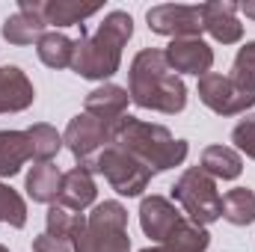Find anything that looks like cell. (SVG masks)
<instances>
[{
  "mask_svg": "<svg viewBox=\"0 0 255 252\" xmlns=\"http://www.w3.org/2000/svg\"><path fill=\"white\" fill-rule=\"evenodd\" d=\"M0 252H9V247H3V244H0Z\"/></svg>",
  "mask_w": 255,
  "mask_h": 252,
  "instance_id": "1f68e13d",
  "label": "cell"
},
{
  "mask_svg": "<svg viewBox=\"0 0 255 252\" xmlns=\"http://www.w3.org/2000/svg\"><path fill=\"white\" fill-rule=\"evenodd\" d=\"M128 95L136 107L154 110L163 116H175L187 107V86L184 80L169 68L163 51L142 48L128 71Z\"/></svg>",
  "mask_w": 255,
  "mask_h": 252,
  "instance_id": "6da1fadb",
  "label": "cell"
},
{
  "mask_svg": "<svg viewBox=\"0 0 255 252\" xmlns=\"http://www.w3.org/2000/svg\"><path fill=\"white\" fill-rule=\"evenodd\" d=\"M130 36L133 18L122 9L107 12L92 36L80 30V39H74L71 71L86 80H110L122 65V48L130 42Z\"/></svg>",
  "mask_w": 255,
  "mask_h": 252,
  "instance_id": "7a4b0ae2",
  "label": "cell"
},
{
  "mask_svg": "<svg viewBox=\"0 0 255 252\" xmlns=\"http://www.w3.org/2000/svg\"><path fill=\"white\" fill-rule=\"evenodd\" d=\"M33 252H71V244L57 241V238H51V235H39V238L33 241Z\"/></svg>",
  "mask_w": 255,
  "mask_h": 252,
  "instance_id": "f1b7e54d",
  "label": "cell"
},
{
  "mask_svg": "<svg viewBox=\"0 0 255 252\" xmlns=\"http://www.w3.org/2000/svg\"><path fill=\"white\" fill-rule=\"evenodd\" d=\"M128 101H130V95H128L125 86H119V83H101V86H95V89L86 95L83 113H89V116H95L98 122H104V125L113 127L128 113Z\"/></svg>",
  "mask_w": 255,
  "mask_h": 252,
  "instance_id": "5bb4252c",
  "label": "cell"
},
{
  "mask_svg": "<svg viewBox=\"0 0 255 252\" xmlns=\"http://www.w3.org/2000/svg\"><path fill=\"white\" fill-rule=\"evenodd\" d=\"M83 220H86V214H74L63 205H51L48 214H45V235L71 244L77 238V232L83 229Z\"/></svg>",
  "mask_w": 255,
  "mask_h": 252,
  "instance_id": "cb8c5ba5",
  "label": "cell"
},
{
  "mask_svg": "<svg viewBox=\"0 0 255 252\" xmlns=\"http://www.w3.org/2000/svg\"><path fill=\"white\" fill-rule=\"evenodd\" d=\"M223 220L232 226H253L255 223V190L235 187L223 196Z\"/></svg>",
  "mask_w": 255,
  "mask_h": 252,
  "instance_id": "603a6c76",
  "label": "cell"
},
{
  "mask_svg": "<svg viewBox=\"0 0 255 252\" xmlns=\"http://www.w3.org/2000/svg\"><path fill=\"white\" fill-rule=\"evenodd\" d=\"M42 12H45L48 27H74V24H83L86 18L98 15L101 6L98 3L83 6V3H74V0H45Z\"/></svg>",
  "mask_w": 255,
  "mask_h": 252,
  "instance_id": "ffe728a7",
  "label": "cell"
},
{
  "mask_svg": "<svg viewBox=\"0 0 255 252\" xmlns=\"http://www.w3.org/2000/svg\"><path fill=\"white\" fill-rule=\"evenodd\" d=\"M244 92H250L255 95V42H247L241 51H238V57H235V63H232V74H229Z\"/></svg>",
  "mask_w": 255,
  "mask_h": 252,
  "instance_id": "4316f807",
  "label": "cell"
},
{
  "mask_svg": "<svg viewBox=\"0 0 255 252\" xmlns=\"http://www.w3.org/2000/svg\"><path fill=\"white\" fill-rule=\"evenodd\" d=\"M184 220V214L178 211V205L166 196H145L139 202V229L145 238H151L154 244H166V238L178 229V223Z\"/></svg>",
  "mask_w": 255,
  "mask_h": 252,
  "instance_id": "8fae6325",
  "label": "cell"
},
{
  "mask_svg": "<svg viewBox=\"0 0 255 252\" xmlns=\"http://www.w3.org/2000/svg\"><path fill=\"white\" fill-rule=\"evenodd\" d=\"M27 139H30V154L36 163H54V157L63 148V133L48 122H36L27 127Z\"/></svg>",
  "mask_w": 255,
  "mask_h": 252,
  "instance_id": "44dd1931",
  "label": "cell"
},
{
  "mask_svg": "<svg viewBox=\"0 0 255 252\" xmlns=\"http://www.w3.org/2000/svg\"><path fill=\"white\" fill-rule=\"evenodd\" d=\"M36 86L18 65H0V113H21L33 107Z\"/></svg>",
  "mask_w": 255,
  "mask_h": 252,
  "instance_id": "9a60e30c",
  "label": "cell"
},
{
  "mask_svg": "<svg viewBox=\"0 0 255 252\" xmlns=\"http://www.w3.org/2000/svg\"><path fill=\"white\" fill-rule=\"evenodd\" d=\"M60 187H63V172H60L57 163H36L27 172V181H24L27 196L33 202H42V205H57Z\"/></svg>",
  "mask_w": 255,
  "mask_h": 252,
  "instance_id": "e0dca14e",
  "label": "cell"
},
{
  "mask_svg": "<svg viewBox=\"0 0 255 252\" xmlns=\"http://www.w3.org/2000/svg\"><path fill=\"white\" fill-rule=\"evenodd\" d=\"M71 252H130L128 208L116 199L92 205L83 229L71 241Z\"/></svg>",
  "mask_w": 255,
  "mask_h": 252,
  "instance_id": "277c9868",
  "label": "cell"
},
{
  "mask_svg": "<svg viewBox=\"0 0 255 252\" xmlns=\"http://www.w3.org/2000/svg\"><path fill=\"white\" fill-rule=\"evenodd\" d=\"M139 252H175V250H169V247L160 244V247H145V250H139Z\"/></svg>",
  "mask_w": 255,
  "mask_h": 252,
  "instance_id": "4dcf8cb0",
  "label": "cell"
},
{
  "mask_svg": "<svg viewBox=\"0 0 255 252\" xmlns=\"http://www.w3.org/2000/svg\"><path fill=\"white\" fill-rule=\"evenodd\" d=\"M39 60L48 68H71V57H74V39H68L60 30H51L39 39L36 45Z\"/></svg>",
  "mask_w": 255,
  "mask_h": 252,
  "instance_id": "7402d4cb",
  "label": "cell"
},
{
  "mask_svg": "<svg viewBox=\"0 0 255 252\" xmlns=\"http://www.w3.org/2000/svg\"><path fill=\"white\" fill-rule=\"evenodd\" d=\"M232 142L238 154H247L250 160H255V113H250L232 127Z\"/></svg>",
  "mask_w": 255,
  "mask_h": 252,
  "instance_id": "83f0119b",
  "label": "cell"
},
{
  "mask_svg": "<svg viewBox=\"0 0 255 252\" xmlns=\"http://www.w3.org/2000/svg\"><path fill=\"white\" fill-rule=\"evenodd\" d=\"M27 160H33L27 130H0V178L18 175Z\"/></svg>",
  "mask_w": 255,
  "mask_h": 252,
  "instance_id": "d6986e66",
  "label": "cell"
},
{
  "mask_svg": "<svg viewBox=\"0 0 255 252\" xmlns=\"http://www.w3.org/2000/svg\"><path fill=\"white\" fill-rule=\"evenodd\" d=\"M166 63L175 74H196L205 77L214 68V51L205 39H172L163 51Z\"/></svg>",
  "mask_w": 255,
  "mask_h": 252,
  "instance_id": "7c38bea8",
  "label": "cell"
},
{
  "mask_svg": "<svg viewBox=\"0 0 255 252\" xmlns=\"http://www.w3.org/2000/svg\"><path fill=\"white\" fill-rule=\"evenodd\" d=\"M95 196H98V187H95V178L89 169L74 166V169L63 172V187H60L57 205H63L74 214H83L86 208L95 205Z\"/></svg>",
  "mask_w": 255,
  "mask_h": 252,
  "instance_id": "2e32d148",
  "label": "cell"
},
{
  "mask_svg": "<svg viewBox=\"0 0 255 252\" xmlns=\"http://www.w3.org/2000/svg\"><path fill=\"white\" fill-rule=\"evenodd\" d=\"M196 92H199V101L208 110H214L217 116H241V113H247V110L255 107V95L244 92L229 74L211 71V74L199 77Z\"/></svg>",
  "mask_w": 255,
  "mask_h": 252,
  "instance_id": "ba28073f",
  "label": "cell"
},
{
  "mask_svg": "<svg viewBox=\"0 0 255 252\" xmlns=\"http://www.w3.org/2000/svg\"><path fill=\"white\" fill-rule=\"evenodd\" d=\"M63 145L71 151V157L77 160V166L89 169L92 160H95L107 145H113V127L104 125V122H98V119L89 116V113H77V116L65 125Z\"/></svg>",
  "mask_w": 255,
  "mask_h": 252,
  "instance_id": "52a82bcc",
  "label": "cell"
},
{
  "mask_svg": "<svg viewBox=\"0 0 255 252\" xmlns=\"http://www.w3.org/2000/svg\"><path fill=\"white\" fill-rule=\"evenodd\" d=\"M45 0H18V9L3 21L0 27V36L9 42V45H39V39L48 33V24H45V12H42Z\"/></svg>",
  "mask_w": 255,
  "mask_h": 252,
  "instance_id": "30bf717a",
  "label": "cell"
},
{
  "mask_svg": "<svg viewBox=\"0 0 255 252\" xmlns=\"http://www.w3.org/2000/svg\"><path fill=\"white\" fill-rule=\"evenodd\" d=\"M89 172L107 178V184L116 190L119 196H128V199L142 196V190L148 187V181H151V169L142 160H136L133 154L122 151L119 145H107L92 160Z\"/></svg>",
  "mask_w": 255,
  "mask_h": 252,
  "instance_id": "8992f818",
  "label": "cell"
},
{
  "mask_svg": "<svg viewBox=\"0 0 255 252\" xmlns=\"http://www.w3.org/2000/svg\"><path fill=\"white\" fill-rule=\"evenodd\" d=\"M148 30L166 39H202V9L184 3H157L145 12Z\"/></svg>",
  "mask_w": 255,
  "mask_h": 252,
  "instance_id": "9c48e42d",
  "label": "cell"
},
{
  "mask_svg": "<svg viewBox=\"0 0 255 252\" xmlns=\"http://www.w3.org/2000/svg\"><path fill=\"white\" fill-rule=\"evenodd\" d=\"M205 33L220 45H238L244 39V24L238 18V3L232 0H208L199 6Z\"/></svg>",
  "mask_w": 255,
  "mask_h": 252,
  "instance_id": "4fadbf2b",
  "label": "cell"
},
{
  "mask_svg": "<svg viewBox=\"0 0 255 252\" xmlns=\"http://www.w3.org/2000/svg\"><path fill=\"white\" fill-rule=\"evenodd\" d=\"M238 12H244L247 18L255 21V0H247V3H238Z\"/></svg>",
  "mask_w": 255,
  "mask_h": 252,
  "instance_id": "f546056e",
  "label": "cell"
},
{
  "mask_svg": "<svg viewBox=\"0 0 255 252\" xmlns=\"http://www.w3.org/2000/svg\"><path fill=\"white\" fill-rule=\"evenodd\" d=\"M0 223L12 226V229H24L27 226V202L18 190L0 181Z\"/></svg>",
  "mask_w": 255,
  "mask_h": 252,
  "instance_id": "484cf974",
  "label": "cell"
},
{
  "mask_svg": "<svg viewBox=\"0 0 255 252\" xmlns=\"http://www.w3.org/2000/svg\"><path fill=\"white\" fill-rule=\"evenodd\" d=\"M113 145H119L122 151L142 160L151 169V175L181 166L190 154L187 139H175L169 133V127L142 122V119L128 116V113L113 125Z\"/></svg>",
  "mask_w": 255,
  "mask_h": 252,
  "instance_id": "3957f363",
  "label": "cell"
},
{
  "mask_svg": "<svg viewBox=\"0 0 255 252\" xmlns=\"http://www.w3.org/2000/svg\"><path fill=\"white\" fill-rule=\"evenodd\" d=\"M202 169L214 181H235L244 172V157L232 145H208L202 151Z\"/></svg>",
  "mask_w": 255,
  "mask_h": 252,
  "instance_id": "ac0fdd59",
  "label": "cell"
},
{
  "mask_svg": "<svg viewBox=\"0 0 255 252\" xmlns=\"http://www.w3.org/2000/svg\"><path fill=\"white\" fill-rule=\"evenodd\" d=\"M163 247H169V250H175V252H205L211 247V235H208L205 226H196V223H190L184 217L178 223V229L166 238Z\"/></svg>",
  "mask_w": 255,
  "mask_h": 252,
  "instance_id": "d4e9b609",
  "label": "cell"
},
{
  "mask_svg": "<svg viewBox=\"0 0 255 252\" xmlns=\"http://www.w3.org/2000/svg\"><path fill=\"white\" fill-rule=\"evenodd\" d=\"M169 193H172V202L181 205L184 217L196 226H211L223 217V196L217 190V181L202 166L184 169Z\"/></svg>",
  "mask_w": 255,
  "mask_h": 252,
  "instance_id": "5b68a950",
  "label": "cell"
}]
</instances>
